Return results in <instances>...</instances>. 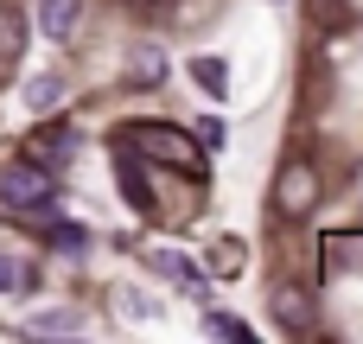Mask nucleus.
<instances>
[{"label":"nucleus","instance_id":"obj_10","mask_svg":"<svg viewBox=\"0 0 363 344\" xmlns=\"http://www.w3.org/2000/svg\"><path fill=\"white\" fill-rule=\"evenodd\" d=\"M57 102H64V83H57V77H32V83H26V109L51 115Z\"/></svg>","mask_w":363,"mask_h":344},{"label":"nucleus","instance_id":"obj_13","mask_svg":"<svg viewBox=\"0 0 363 344\" xmlns=\"http://www.w3.org/2000/svg\"><path fill=\"white\" fill-rule=\"evenodd\" d=\"M26 332H38V338H64V332H83V319H77V313H38Z\"/></svg>","mask_w":363,"mask_h":344},{"label":"nucleus","instance_id":"obj_11","mask_svg":"<svg viewBox=\"0 0 363 344\" xmlns=\"http://www.w3.org/2000/svg\"><path fill=\"white\" fill-rule=\"evenodd\" d=\"M211 274H223V281H230V274H242V243H236V236L211 243Z\"/></svg>","mask_w":363,"mask_h":344},{"label":"nucleus","instance_id":"obj_4","mask_svg":"<svg viewBox=\"0 0 363 344\" xmlns=\"http://www.w3.org/2000/svg\"><path fill=\"white\" fill-rule=\"evenodd\" d=\"M115 179H121V192L134 198V211H140V217H160V198H153V172H147V160H140L134 147H115Z\"/></svg>","mask_w":363,"mask_h":344},{"label":"nucleus","instance_id":"obj_16","mask_svg":"<svg viewBox=\"0 0 363 344\" xmlns=\"http://www.w3.org/2000/svg\"><path fill=\"white\" fill-rule=\"evenodd\" d=\"M198 140H204V153H217V147L230 140V128H223V121L211 115V121H198Z\"/></svg>","mask_w":363,"mask_h":344},{"label":"nucleus","instance_id":"obj_5","mask_svg":"<svg viewBox=\"0 0 363 344\" xmlns=\"http://www.w3.org/2000/svg\"><path fill=\"white\" fill-rule=\"evenodd\" d=\"M26 160H38V166H64V160H77V128H70V121L38 128V134L26 140Z\"/></svg>","mask_w":363,"mask_h":344},{"label":"nucleus","instance_id":"obj_15","mask_svg":"<svg viewBox=\"0 0 363 344\" xmlns=\"http://www.w3.org/2000/svg\"><path fill=\"white\" fill-rule=\"evenodd\" d=\"M13 287H26V268H19V255L0 249V294H13Z\"/></svg>","mask_w":363,"mask_h":344},{"label":"nucleus","instance_id":"obj_1","mask_svg":"<svg viewBox=\"0 0 363 344\" xmlns=\"http://www.w3.org/2000/svg\"><path fill=\"white\" fill-rule=\"evenodd\" d=\"M115 147H134L140 160H160V166H179L191 179H204V147H191L185 128H166V121H128L115 128Z\"/></svg>","mask_w":363,"mask_h":344},{"label":"nucleus","instance_id":"obj_6","mask_svg":"<svg viewBox=\"0 0 363 344\" xmlns=\"http://www.w3.org/2000/svg\"><path fill=\"white\" fill-rule=\"evenodd\" d=\"M274 319H281V332L306 338V332L319 326V313H313V294H306V287H281V294H274Z\"/></svg>","mask_w":363,"mask_h":344},{"label":"nucleus","instance_id":"obj_7","mask_svg":"<svg viewBox=\"0 0 363 344\" xmlns=\"http://www.w3.org/2000/svg\"><path fill=\"white\" fill-rule=\"evenodd\" d=\"M38 26L51 45H70V32L83 26V0H38Z\"/></svg>","mask_w":363,"mask_h":344},{"label":"nucleus","instance_id":"obj_14","mask_svg":"<svg viewBox=\"0 0 363 344\" xmlns=\"http://www.w3.org/2000/svg\"><path fill=\"white\" fill-rule=\"evenodd\" d=\"M204 332H211V338H255V332H249L242 319H230V313H204Z\"/></svg>","mask_w":363,"mask_h":344},{"label":"nucleus","instance_id":"obj_9","mask_svg":"<svg viewBox=\"0 0 363 344\" xmlns=\"http://www.w3.org/2000/svg\"><path fill=\"white\" fill-rule=\"evenodd\" d=\"M191 83L211 89V96H223V89H230V64H217V57H191Z\"/></svg>","mask_w":363,"mask_h":344},{"label":"nucleus","instance_id":"obj_3","mask_svg":"<svg viewBox=\"0 0 363 344\" xmlns=\"http://www.w3.org/2000/svg\"><path fill=\"white\" fill-rule=\"evenodd\" d=\"M51 198H57L51 166H38V160H13V166H0V204H6V211L38 217V211H51Z\"/></svg>","mask_w":363,"mask_h":344},{"label":"nucleus","instance_id":"obj_8","mask_svg":"<svg viewBox=\"0 0 363 344\" xmlns=\"http://www.w3.org/2000/svg\"><path fill=\"white\" fill-rule=\"evenodd\" d=\"M147 262H153V268H160V274H166V281H179V287H185V294H204V281H198V268H191V262H185V255H166V249H153V255H147Z\"/></svg>","mask_w":363,"mask_h":344},{"label":"nucleus","instance_id":"obj_12","mask_svg":"<svg viewBox=\"0 0 363 344\" xmlns=\"http://www.w3.org/2000/svg\"><path fill=\"white\" fill-rule=\"evenodd\" d=\"M19 51H26V26H19V13L0 6V64H13Z\"/></svg>","mask_w":363,"mask_h":344},{"label":"nucleus","instance_id":"obj_2","mask_svg":"<svg viewBox=\"0 0 363 344\" xmlns=\"http://www.w3.org/2000/svg\"><path fill=\"white\" fill-rule=\"evenodd\" d=\"M325 198V179H319V166L313 160H287L281 172H274V198H268V211L274 217H287V223H300V217H313V204Z\"/></svg>","mask_w":363,"mask_h":344}]
</instances>
